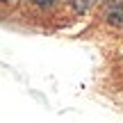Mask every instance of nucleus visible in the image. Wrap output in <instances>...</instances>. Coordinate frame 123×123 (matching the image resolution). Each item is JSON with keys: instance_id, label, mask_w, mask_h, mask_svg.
<instances>
[{"instance_id": "2", "label": "nucleus", "mask_w": 123, "mask_h": 123, "mask_svg": "<svg viewBox=\"0 0 123 123\" xmlns=\"http://www.w3.org/2000/svg\"><path fill=\"white\" fill-rule=\"evenodd\" d=\"M37 5H39V7H48V5H53L55 0H34Z\"/></svg>"}, {"instance_id": "1", "label": "nucleus", "mask_w": 123, "mask_h": 123, "mask_svg": "<svg viewBox=\"0 0 123 123\" xmlns=\"http://www.w3.org/2000/svg\"><path fill=\"white\" fill-rule=\"evenodd\" d=\"M107 23H112V25H121V23H123V7H121V5H110Z\"/></svg>"}]
</instances>
